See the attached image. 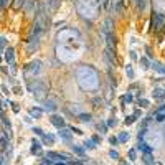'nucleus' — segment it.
Segmentation results:
<instances>
[{
  "instance_id": "obj_1",
  "label": "nucleus",
  "mask_w": 165,
  "mask_h": 165,
  "mask_svg": "<svg viewBox=\"0 0 165 165\" xmlns=\"http://www.w3.org/2000/svg\"><path fill=\"white\" fill-rule=\"evenodd\" d=\"M46 159H50L53 163L63 162V160H71L68 154H58V152H48L46 154Z\"/></svg>"
},
{
  "instance_id": "obj_2",
  "label": "nucleus",
  "mask_w": 165,
  "mask_h": 165,
  "mask_svg": "<svg viewBox=\"0 0 165 165\" xmlns=\"http://www.w3.org/2000/svg\"><path fill=\"white\" fill-rule=\"evenodd\" d=\"M59 5V0H45L43 2V8L46 13H53Z\"/></svg>"
},
{
  "instance_id": "obj_3",
  "label": "nucleus",
  "mask_w": 165,
  "mask_h": 165,
  "mask_svg": "<svg viewBox=\"0 0 165 165\" xmlns=\"http://www.w3.org/2000/svg\"><path fill=\"white\" fill-rule=\"evenodd\" d=\"M50 122L55 125V127H58V129H65V127H66V122H65V119H63L61 116H58V114H51Z\"/></svg>"
},
{
  "instance_id": "obj_4",
  "label": "nucleus",
  "mask_w": 165,
  "mask_h": 165,
  "mask_svg": "<svg viewBox=\"0 0 165 165\" xmlns=\"http://www.w3.org/2000/svg\"><path fill=\"white\" fill-rule=\"evenodd\" d=\"M59 137H61L63 140H65V142H71V140H73V131H71V129H59Z\"/></svg>"
},
{
  "instance_id": "obj_5",
  "label": "nucleus",
  "mask_w": 165,
  "mask_h": 165,
  "mask_svg": "<svg viewBox=\"0 0 165 165\" xmlns=\"http://www.w3.org/2000/svg\"><path fill=\"white\" fill-rule=\"evenodd\" d=\"M112 30H114V22H112V18H106V20H104V25H103L104 36L109 35V33H112Z\"/></svg>"
},
{
  "instance_id": "obj_6",
  "label": "nucleus",
  "mask_w": 165,
  "mask_h": 165,
  "mask_svg": "<svg viewBox=\"0 0 165 165\" xmlns=\"http://www.w3.org/2000/svg\"><path fill=\"white\" fill-rule=\"evenodd\" d=\"M5 61L8 63V65H13V63H15V50H13L12 46L7 48V51H5Z\"/></svg>"
},
{
  "instance_id": "obj_7",
  "label": "nucleus",
  "mask_w": 165,
  "mask_h": 165,
  "mask_svg": "<svg viewBox=\"0 0 165 165\" xmlns=\"http://www.w3.org/2000/svg\"><path fill=\"white\" fill-rule=\"evenodd\" d=\"M152 15H154V20H157L155 30H160V28H162V25L165 23V15H163V13H155V12H154Z\"/></svg>"
},
{
  "instance_id": "obj_8",
  "label": "nucleus",
  "mask_w": 165,
  "mask_h": 165,
  "mask_svg": "<svg viewBox=\"0 0 165 165\" xmlns=\"http://www.w3.org/2000/svg\"><path fill=\"white\" fill-rule=\"evenodd\" d=\"M31 154L33 155H41V144L38 140H31Z\"/></svg>"
},
{
  "instance_id": "obj_9",
  "label": "nucleus",
  "mask_w": 165,
  "mask_h": 165,
  "mask_svg": "<svg viewBox=\"0 0 165 165\" xmlns=\"http://www.w3.org/2000/svg\"><path fill=\"white\" fill-rule=\"evenodd\" d=\"M137 149H139V150H142L144 154H149V152H152V147H150V145H149V144H147L144 139H142V140H139V145H137Z\"/></svg>"
},
{
  "instance_id": "obj_10",
  "label": "nucleus",
  "mask_w": 165,
  "mask_h": 165,
  "mask_svg": "<svg viewBox=\"0 0 165 165\" xmlns=\"http://www.w3.org/2000/svg\"><path fill=\"white\" fill-rule=\"evenodd\" d=\"M106 56H107V61H109L111 65L117 63V59H116V50H112V48H106Z\"/></svg>"
},
{
  "instance_id": "obj_11",
  "label": "nucleus",
  "mask_w": 165,
  "mask_h": 165,
  "mask_svg": "<svg viewBox=\"0 0 165 165\" xmlns=\"http://www.w3.org/2000/svg\"><path fill=\"white\" fill-rule=\"evenodd\" d=\"M106 43H107L106 48H112V50H116V38H114V35H112V33L106 35Z\"/></svg>"
},
{
  "instance_id": "obj_12",
  "label": "nucleus",
  "mask_w": 165,
  "mask_h": 165,
  "mask_svg": "<svg viewBox=\"0 0 165 165\" xmlns=\"http://www.w3.org/2000/svg\"><path fill=\"white\" fill-rule=\"evenodd\" d=\"M152 96L157 97V99H163L165 97V89L163 87H155V89L152 91Z\"/></svg>"
},
{
  "instance_id": "obj_13",
  "label": "nucleus",
  "mask_w": 165,
  "mask_h": 165,
  "mask_svg": "<svg viewBox=\"0 0 165 165\" xmlns=\"http://www.w3.org/2000/svg\"><path fill=\"white\" fill-rule=\"evenodd\" d=\"M154 117H155V121H157V122L165 121V107H160V109L155 112V116H154Z\"/></svg>"
},
{
  "instance_id": "obj_14",
  "label": "nucleus",
  "mask_w": 165,
  "mask_h": 165,
  "mask_svg": "<svg viewBox=\"0 0 165 165\" xmlns=\"http://www.w3.org/2000/svg\"><path fill=\"white\" fill-rule=\"evenodd\" d=\"M147 2H149V0H134L135 7H137V12H144V10H145Z\"/></svg>"
},
{
  "instance_id": "obj_15",
  "label": "nucleus",
  "mask_w": 165,
  "mask_h": 165,
  "mask_svg": "<svg viewBox=\"0 0 165 165\" xmlns=\"http://www.w3.org/2000/svg\"><path fill=\"white\" fill-rule=\"evenodd\" d=\"M142 160H144V163L145 165H154V157H152V152H149V154H144L142 155Z\"/></svg>"
},
{
  "instance_id": "obj_16",
  "label": "nucleus",
  "mask_w": 165,
  "mask_h": 165,
  "mask_svg": "<svg viewBox=\"0 0 165 165\" xmlns=\"http://www.w3.org/2000/svg\"><path fill=\"white\" fill-rule=\"evenodd\" d=\"M45 109H46V111H51V112H53V111H56V103H55V101H45Z\"/></svg>"
},
{
  "instance_id": "obj_17",
  "label": "nucleus",
  "mask_w": 165,
  "mask_h": 165,
  "mask_svg": "<svg viewBox=\"0 0 165 165\" xmlns=\"http://www.w3.org/2000/svg\"><path fill=\"white\" fill-rule=\"evenodd\" d=\"M78 119L83 122H91V119H93V116L91 114H86V112H81V114H78Z\"/></svg>"
},
{
  "instance_id": "obj_18",
  "label": "nucleus",
  "mask_w": 165,
  "mask_h": 165,
  "mask_svg": "<svg viewBox=\"0 0 165 165\" xmlns=\"http://www.w3.org/2000/svg\"><path fill=\"white\" fill-rule=\"evenodd\" d=\"M25 7V0H13V8L15 10H20Z\"/></svg>"
},
{
  "instance_id": "obj_19",
  "label": "nucleus",
  "mask_w": 165,
  "mask_h": 165,
  "mask_svg": "<svg viewBox=\"0 0 165 165\" xmlns=\"http://www.w3.org/2000/svg\"><path fill=\"white\" fill-rule=\"evenodd\" d=\"M43 140H45V144H48V145H50V144L55 142V135L53 134H45L43 135Z\"/></svg>"
},
{
  "instance_id": "obj_20",
  "label": "nucleus",
  "mask_w": 165,
  "mask_h": 165,
  "mask_svg": "<svg viewBox=\"0 0 165 165\" xmlns=\"http://www.w3.org/2000/svg\"><path fill=\"white\" fill-rule=\"evenodd\" d=\"M73 150H75V154H78L79 157H84V155H86V152H84V149H83L81 145H75V147H73Z\"/></svg>"
},
{
  "instance_id": "obj_21",
  "label": "nucleus",
  "mask_w": 165,
  "mask_h": 165,
  "mask_svg": "<svg viewBox=\"0 0 165 165\" xmlns=\"http://www.w3.org/2000/svg\"><path fill=\"white\" fill-rule=\"evenodd\" d=\"M135 119H137V116H135V114L127 116V117H125V121H124V124H125V125H131V124H134V121H135Z\"/></svg>"
},
{
  "instance_id": "obj_22",
  "label": "nucleus",
  "mask_w": 165,
  "mask_h": 165,
  "mask_svg": "<svg viewBox=\"0 0 165 165\" xmlns=\"http://www.w3.org/2000/svg\"><path fill=\"white\" fill-rule=\"evenodd\" d=\"M96 145H97V144L94 142L93 139H89V140H84V147H87V149H96Z\"/></svg>"
},
{
  "instance_id": "obj_23",
  "label": "nucleus",
  "mask_w": 165,
  "mask_h": 165,
  "mask_svg": "<svg viewBox=\"0 0 165 165\" xmlns=\"http://www.w3.org/2000/svg\"><path fill=\"white\" fill-rule=\"evenodd\" d=\"M117 139H119V142H121V144H124V142H127V140H129V134H127V132H121Z\"/></svg>"
},
{
  "instance_id": "obj_24",
  "label": "nucleus",
  "mask_w": 165,
  "mask_h": 165,
  "mask_svg": "<svg viewBox=\"0 0 165 165\" xmlns=\"http://www.w3.org/2000/svg\"><path fill=\"white\" fill-rule=\"evenodd\" d=\"M132 101H134V97H132V94H131V93L124 94V97H122V104H125V103H132Z\"/></svg>"
},
{
  "instance_id": "obj_25",
  "label": "nucleus",
  "mask_w": 165,
  "mask_h": 165,
  "mask_svg": "<svg viewBox=\"0 0 165 165\" xmlns=\"http://www.w3.org/2000/svg\"><path fill=\"white\" fill-rule=\"evenodd\" d=\"M30 114L33 116V117H41V109H38V107H33V109L30 111Z\"/></svg>"
},
{
  "instance_id": "obj_26",
  "label": "nucleus",
  "mask_w": 165,
  "mask_h": 165,
  "mask_svg": "<svg viewBox=\"0 0 165 165\" xmlns=\"http://www.w3.org/2000/svg\"><path fill=\"white\" fill-rule=\"evenodd\" d=\"M0 48H2V53H5V48H7V38L5 36H2L0 38Z\"/></svg>"
},
{
  "instance_id": "obj_27",
  "label": "nucleus",
  "mask_w": 165,
  "mask_h": 165,
  "mask_svg": "<svg viewBox=\"0 0 165 165\" xmlns=\"http://www.w3.org/2000/svg\"><path fill=\"white\" fill-rule=\"evenodd\" d=\"M137 104H139L140 107H149V104H150V103H149L147 99H139V101H137Z\"/></svg>"
},
{
  "instance_id": "obj_28",
  "label": "nucleus",
  "mask_w": 165,
  "mask_h": 165,
  "mask_svg": "<svg viewBox=\"0 0 165 165\" xmlns=\"http://www.w3.org/2000/svg\"><path fill=\"white\" fill-rule=\"evenodd\" d=\"M129 159H131L132 162H134V160L137 159V154H135V149H131V150H129Z\"/></svg>"
},
{
  "instance_id": "obj_29",
  "label": "nucleus",
  "mask_w": 165,
  "mask_h": 165,
  "mask_svg": "<svg viewBox=\"0 0 165 165\" xmlns=\"http://www.w3.org/2000/svg\"><path fill=\"white\" fill-rule=\"evenodd\" d=\"M140 66H144L145 69H149V66H150L149 59H147V58H142V59H140Z\"/></svg>"
},
{
  "instance_id": "obj_30",
  "label": "nucleus",
  "mask_w": 165,
  "mask_h": 165,
  "mask_svg": "<svg viewBox=\"0 0 165 165\" xmlns=\"http://www.w3.org/2000/svg\"><path fill=\"white\" fill-rule=\"evenodd\" d=\"M97 131L103 132V134H106V132H107V125H104V124H97Z\"/></svg>"
},
{
  "instance_id": "obj_31",
  "label": "nucleus",
  "mask_w": 165,
  "mask_h": 165,
  "mask_svg": "<svg viewBox=\"0 0 165 165\" xmlns=\"http://www.w3.org/2000/svg\"><path fill=\"white\" fill-rule=\"evenodd\" d=\"M109 157H111V159L119 160V152H117V150H111V152H109Z\"/></svg>"
},
{
  "instance_id": "obj_32",
  "label": "nucleus",
  "mask_w": 165,
  "mask_h": 165,
  "mask_svg": "<svg viewBox=\"0 0 165 165\" xmlns=\"http://www.w3.org/2000/svg\"><path fill=\"white\" fill-rule=\"evenodd\" d=\"M125 73H127V76L129 78H134V71H132V66H127V68H125Z\"/></svg>"
},
{
  "instance_id": "obj_33",
  "label": "nucleus",
  "mask_w": 165,
  "mask_h": 165,
  "mask_svg": "<svg viewBox=\"0 0 165 165\" xmlns=\"http://www.w3.org/2000/svg\"><path fill=\"white\" fill-rule=\"evenodd\" d=\"M8 163V157H7V152H2V165Z\"/></svg>"
},
{
  "instance_id": "obj_34",
  "label": "nucleus",
  "mask_w": 165,
  "mask_h": 165,
  "mask_svg": "<svg viewBox=\"0 0 165 165\" xmlns=\"http://www.w3.org/2000/svg\"><path fill=\"white\" fill-rule=\"evenodd\" d=\"M33 132H35V134H38V135H41V137H43V135H45V132L41 131L40 127H33Z\"/></svg>"
},
{
  "instance_id": "obj_35",
  "label": "nucleus",
  "mask_w": 165,
  "mask_h": 165,
  "mask_svg": "<svg viewBox=\"0 0 165 165\" xmlns=\"http://www.w3.org/2000/svg\"><path fill=\"white\" fill-rule=\"evenodd\" d=\"M109 142H111V145H117V144H121L117 137H111V139H109Z\"/></svg>"
},
{
  "instance_id": "obj_36",
  "label": "nucleus",
  "mask_w": 165,
  "mask_h": 165,
  "mask_svg": "<svg viewBox=\"0 0 165 165\" xmlns=\"http://www.w3.org/2000/svg\"><path fill=\"white\" fill-rule=\"evenodd\" d=\"M10 106L13 107V112H18V111H20V109H18V104L13 103V101H10Z\"/></svg>"
},
{
  "instance_id": "obj_37",
  "label": "nucleus",
  "mask_w": 165,
  "mask_h": 165,
  "mask_svg": "<svg viewBox=\"0 0 165 165\" xmlns=\"http://www.w3.org/2000/svg\"><path fill=\"white\" fill-rule=\"evenodd\" d=\"M8 3H10V0H0V7H2V8H5Z\"/></svg>"
},
{
  "instance_id": "obj_38",
  "label": "nucleus",
  "mask_w": 165,
  "mask_h": 165,
  "mask_svg": "<svg viewBox=\"0 0 165 165\" xmlns=\"http://www.w3.org/2000/svg\"><path fill=\"white\" fill-rule=\"evenodd\" d=\"M101 103H103V101H101L99 97H94V99H93V104H94V106H99Z\"/></svg>"
},
{
  "instance_id": "obj_39",
  "label": "nucleus",
  "mask_w": 165,
  "mask_h": 165,
  "mask_svg": "<svg viewBox=\"0 0 165 165\" xmlns=\"http://www.w3.org/2000/svg\"><path fill=\"white\" fill-rule=\"evenodd\" d=\"M116 122H117V121H116ZM116 122H114V119H109V122H107V125H109V127H112V125H114Z\"/></svg>"
},
{
  "instance_id": "obj_40",
  "label": "nucleus",
  "mask_w": 165,
  "mask_h": 165,
  "mask_svg": "<svg viewBox=\"0 0 165 165\" xmlns=\"http://www.w3.org/2000/svg\"><path fill=\"white\" fill-rule=\"evenodd\" d=\"M93 140H94V142H96V144H99V142H101V139L97 137V135H93Z\"/></svg>"
},
{
  "instance_id": "obj_41",
  "label": "nucleus",
  "mask_w": 165,
  "mask_h": 165,
  "mask_svg": "<svg viewBox=\"0 0 165 165\" xmlns=\"http://www.w3.org/2000/svg\"><path fill=\"white\" fill-rule=\"evenodd\" d=\"M131 58H132V59H137V55H135V51H131Z\"/></svg>"
},
{
  "instance_id": "obj_42",
  "label": "nucleus",
  "mask_w": 165,
  "mask_h": 165,
  "mask_svg": "<svg viewBox=\"0 0 165 165\" xmlns=\"http://www.w3.org/2000/svg\"><path fill=\"white\" fill-rule=\"evenodd\" d=\"M119 165H131V163H127V160H119Z\"/></svg>"
},
{
  "instance_id": "obj_43",
  "label": "nucleus",
  "mask_w": 165,
  "mask_h": 165,
  "mask_svg": "<svg viewBox=\"0 0 165 165\" xmlns=\"http://www.w3.org/2000/svg\"><path fill=\"white\" fill-rule=\"evenodd\" d=\"M71 131H73V132H76V134H83V132H81V131H79V129H76V127H73V129H71Z\"/></svg>"
},
{
  "instance_id": "obj_44",
  "label": "nucleus",
  "mask_w": 165,
  "mask_h": 165,
  "mask_svg": "<svg viewBox=\"0 0 165 165\" xmlns=\"http://www.w3.org/2000/svg\"><path fill=\"white\" fill-rule=\"evenodd\" d=\"M53 165H68V163H61V162H58V163H53Z\"/></svg>"
}]
</instances>
